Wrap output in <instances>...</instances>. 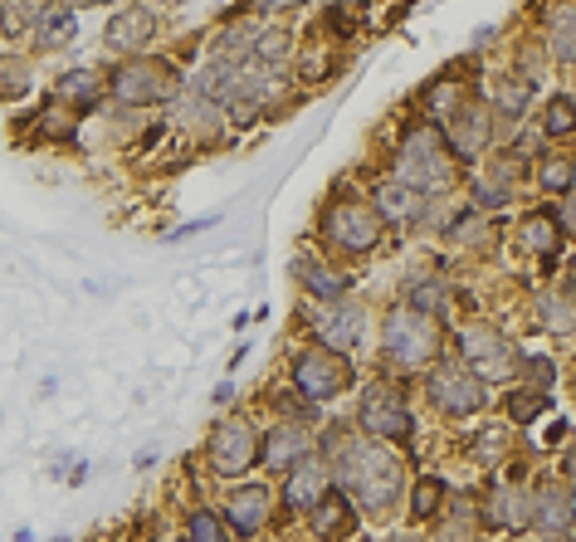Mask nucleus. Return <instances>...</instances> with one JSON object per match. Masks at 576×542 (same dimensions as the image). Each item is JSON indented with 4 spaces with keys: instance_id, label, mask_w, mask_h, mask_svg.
<instances>
[{
    "instance_id": "f257e3e1",
    "label": "nucleus",
    "mask_w": 576,
    "mask_h": 542,
    "mask_svg": "<svg viewBox=\"0 0 576 542\" xmlns=\"http://www.w3.org/2000/svg\"><path fill=\"white\" fill-rule=\"evenodd\" d=\"M333 479L343 484L367 513H387V508L401 499L405 469H401V459L387 455V440H367V445H347L343 449Z\"/></svg>"
},
{
    "instance_id": "f03ea898",
    "label": "nucleus",
    "mask_w": 576,
    "mask_h": 542,
    "mask_svg": "<svg viewBox=\"0 0 576 542\" xmlns=\"http://www.w3.org/2000/svg\"><path fill=\"white\" fill-rule=\"evenodd\" d=\"M396 176L421 196L425 191H449L455 186V147H445V132L435 128H411L396 152Z\"/></svg>"
},
{
    "instance_id": "7ed1b4c3",
    "label": "nucleus",
    "mask_w": 576,
    "mask_h": 542,
    "mask_svg": "<svg viewBox=\"0 0 576 542\" xmlns=\"http://www.w3.org/2000/svg\"><path fill=\"white\" fill-rule=\"evenodd\" d=\"M181 94V78L166 59H128L112 69V98L132 108H152V104H172Z\"/></svg>"
},
{
    "instance_id": "20e7f679",
    "label": "nucleus",
    "mask_w": 576,
    "mask_h": 542,
    "mask_svg": "<svg viewBox=\"0 0 576 542\" xmlns=\"http://www.w3.org/2000/svg\"><path fill=\"white\" fill-rule=\"evenodd\" d=\"M293 387H298L303 401H333L352 387V361H347L337 347H303L293 357Z\"/></svg>"
},
{
    "instance_id": "39448f33",
    "label": "nucleus",
    "mask_w": 576,
    "mask_h": 542,
    "mask_svg": "<svg viewBox=\"0 0 576 542\" xmlns=\"http://www.w3.org/2000/svg\"><path fill=\"white\" fill-rule=\"evenodd\" d=\"M323 235L343 254H371L381 245V210L357 196L333 200V206L323 210Z\"/></svg>"
},
{
    "instance_id": "423d86ee",
    "label": "nucleus",
    "mask_w": 576,
    "mask_h": 542,
    "mask_svg": "<svg viewBox=\"0 0 576 542\" xmlns=\"http://www.w3.org/2000/svg\"><path fill=\"white\" fill-rule=\"evenodd\" d=\"M381 343H387V353L401 367H425V361L439 357V327L421 308H396L387 318V327H381Z\"/></svg>"
},
{
    "instance_id": "0eeeda50",
    "label": "nucleus",
    "mask_w": 576,
    "mask_h": 542,
    "mask_svg": "<svg viewBox=\"0 0 576 542\" xmlns=\"http://www.w3.org/2000/svg\"><path fill=\"white\" fill-rule=\"evenodd\" d=\"M431 397L445 415H479L489 405V391H483V377L469 371L465 361H449V367L431 371Z\"/></svg>"
},
{
    "instance_id": "6e6552de",
    "label": "nucleus",
    "mask_w": 576,
    "mask_h": 542,
    "mask_svg": "<svg viewBox=\"0 0 576 542\" xmlns=\"http://www.w3.org/2000/svg\"><path fill=\"white\" fill-rule=\"evenodd\" d=\"M206 455H210V469L225 474V479H230V474H244L250 465H259V435H254V425L240 421V415H230L225 425H216Z\"/></svg>"
},
{
    "instance_id": "1a4fd4ad",
    "label": "nucleus",
    "mask_w": 576,
    "mask_h": 542,
    "mask_svg": "<svg viewBox=\"0 0 576 542\" xmlns=\"http://www.w3.org/2000/svg\"><path fill=\"white\" fill-rule=\"evenodd\" d=\"M357 425L371 440H411V431H415V421H411V411H405L401 391H391V387H371L367 397H361Z\"/></svg>"
},
{
    "instance_id": "9d476101",
    "label": "nucleus",
    "mask_w": 576,
    "mask_h": 542,
    "mask_svg": "<svg viewBox=\"0 0 576 542\" xmlns=\"http://www.w3.org/2000/svg\"><path fill=\"white\" fill-rule=\"evenodd\" d=\"M459 357H465V367L479 371L483 381H499L503 371H513V347H508V337L493 333V327H465V333H459Z\"/></svg>"
},
{
    "instance_id": "9b49d317",
    "label": "nucleus",
    "mask_w": 576,
    "mask_h": 542,
    "mask_svg": "<svg viewBox=\"0 0 576 542\" xmlns=\"http://www.w3.org/2000/svg\"><path fill=\"white\" fill-rule=\"evenodd\" d=\"M269 518H274V489L269 484H240V489H230V499H225V523L235 528V533H259V528H269Z\"/></svg>"
},
{
    "instance_id": "f8f14e48",
    "label": "nucleus",
    "mask_w": 576,
    "mask_h": 542,
    "mask_svg": "<svg viewBox=\"0 0 576 542\" xmlns=\"http://www.w3.org/2000/svg\"><path fill=\"white\" fill-rule=\"evenodd\" d=\"M327 484H333V474H327L323 459H313V455H303L298 465L289 469V484H284V503H289V513H313V503L327 494Z\"/></svg>"
},
{
    "instance_id": "ddd939ff",
    "label": "nucleus",
    "mask_w": 576,
    "mask_h": 542,
    "mask_svg": "<svg viewBox=\"0 0 576 542\" xmlns=\"http://www.w3.org/2000/svg\"><path fill=\"white\" fill-rule=\"evenodd\" d=\"M445 138H449V147H455L459 156H479L483 147H489V138H493L489 112H483L479 104H459V108H449V128H445Z\"/></svg>"
},
{
    "instance_id": "4468645a",
    "label": "nucleus",
    "mask_w": 576,
    "mask_h": 542,
    "mask_svg": "<svg viewBox=\"0 0 576 542\" xmlns=\"http://www.w3.org/2000/svg\"><path fill=\"white\" fill-rule=\"evenodd\" d=\"M303 455H313V435L303 431V425H279V431H269V440L259 445V465L274 469V474H289Z\"/></svg>"
},
{
    "instance_id": "2eb2a0df",
    "label": "nucleus",
    "mask_w": 576,
    "mask_h": 542,
    "mask_svg": "<svg viewBox=\"0 0 576 542\" xmlns=\"http://www.w3.org/2000/svg\"><path fill=\"white\" fill-rule=\"evenodd\" d=\"M313 333H318L327 347L347 353V347L361 337V308H352V303H343V299H333L327 308L313 313Z\"/></svg>"
},
{
    "instance_id": "dca6fc26",
    "label": "nucleus",
    "mask_w": 576,
    "mask_h": 542,
    "mask_svg": "<svg viewBox=\"0 0 576 542\" xmlns=\"http://www.w3.org/2000/svg\"><path fill=\"white\" fill-rule=\"evenodd\" d=\"M572 518H576V499H572L567 484H542V489L533 494V528L537 533H552V538L567 533Z\"/></svg>"
},
{
    "instance_id": "f3484780",
    "label": "nucleus",
    "mask_w": 576,
    "mask_h": 542,
    "mask_svg": "<svg viewBox=\"0 0 576 542\" xmlns=\"http://www.w3.org/2000/svg\"><path fill=\"white\" fill-rule=\"evenodd\" d=\"M156 35V15L146 6H128V10H118V15L108 20V30H104V44L108 50H138V44H146Z\"/></svg>"
},
{
    "instance_id": "a211bd4d",
    "label": "nucleus",
    "mask_w": 576,
    "mask_h": 542,
    "mask_svg": "<svg viewBox=\"0 0 576 542\" xmlns=\"http://www.w3.org/2000/svg\"><path fill=\"white\" fill-rule=\"evenodd\" d=\"M313 533H318V538L357 533V518H352V499H347V489H327L323 499L313 503Z\"/></svg>"
},
{
    "instance_id": "6ab92c4d",
    "label": "nucleus",
    "mask_w": 576,
    "mask_h": 542,
    "mask_svg": "<svg viewBox=\"0 0 576 542\" xmlns=\"http://www.w3.org/2000/svg\"><path fill=\"white\" fill-rule=\"evenodd\" d=\"M489 528H503V533H518V528L533 523V503L523 499V494L513 489V484H499V489L489 494Z\"/></svg>"
},
{
    "instance_id": "aec40b11",
    "label": "nucleus",
    "mask_w": 576,
    "mask_h": 542,
    "mask_svg": "<svg viewBox=\"0 0 576 542\" xmlns=\"http://www.w3.org/2000/svg\"><path fill=\"white\" fill-rule=\"evenodd\" d=\"M371 200H377V210H381V216H387V220H415V210H421V191H415V186H405V181L396 176V181H381V186H377V196H371Z\"/></svg>"
},
{
    "instance_id": "412c9836",
    "label": "nucleus",
    "mask_w": 576,
    "mask_h": 542,
    "mask_svg": "<svg viewBox=\"0 0 576 542\" xmlns=\"http://www.w3.org/2000/svg\"><path fill=\"white\" fill-rule=\"evenodd\" d=\"M547 40L562 64H576V0L557 6V15H552V25H547Z\"/></svg>"
},
{
    "instance_id": "4be33fe9",
    "label": "nucleus",
    "mask_w": 576,
    "mask_h": 542,
    "mask_svg": "<svg viewBox=\"0 0 576 542\" xmlns=\"http://www.w3.org/2000/svg\"><path fill=\"white\" fill-rule=\"evenodd\" d=\"M523 245L533 254H542V259H552L562 250V225L552 220V216H528L523 220Z\"/></svg>"
},
{
    "instance_id": "5701e85b",
    "label": "nucleus",
    "mask_w": 576,
    "mask_h": 542,
    "mask_svg": "<svg viewBox=\"0 0 576 542\" xmlns=\"http://www.w3.org/2000/svg\"><path fill=\"white\" fill-rule=\"evenodd\" d=\"M40 44L44 50H59V44H69L74 40V30H78V20H74V10L69 6H50L40 15Z\"/></svg>"
},
{
    "instance_id": "b1692460",
    "label": "nucleus",
    "mask_w": 576,
    "mask_h": 542,
    "mask_svg": "<svg viewBox=\"0 0 576 542\" xmlns=\"http://www.w3.org/2000/svg\"><path fill=\"white\" fill-rule=\"evenodd\" d=\"M298 274H303V284H308V293H318L323 303H333V299H343V293H347V279L337 274V269L318 264V259H308V264H298Z\"/></svg>"
},
{
    "instance_id": "393cba45",
    "label": "nucleus",
    "mask_w": 576,
    "mask_h": 542,
    "mask_svg": "<svg viewBox=\"0 0 576 542\" xmlns=\"http://www.w3.org/2000/svg\"><path fill=\"white\" fill-rule=\"evenodd\" d=\"M537 318H542V327H552V333H572L576 327V299H567V293H542Z\"/></svg>"
},
{
    "instance_id": "a878e982",
    "label": "nucleus",
    "mask_w": 576,
    "mask_h": 542,
    "mask_svg": "<svg viewBox=\"0 0 576 542\" xmlns=\"http://www.w3.org/2000/svg\"><path fill=\"white\" fill-rule=\"evenodd\" d=\"M98 94H104V84H98L94 69H74V74L59 78V98H64V104H94Z\"/></svg>"
},
{
    "instance_id": "bb28decb",
    "label": "nucleus",
    "mask_w": 576,
    "mask_h": 542,
    "mask_svg": "<svg viewBox=\"0 0 576 542\" xmlns=\"http://www.w3.org/2000/svg\"><path fill=\"white\" fill-rule=\"evenodd\" d=\"M30 25H40V0H6L0 6V30L6 35H25Z\"/></svg>"
},
{
    "instance_id": "cd10ccee",
    "label": "nucleus",
    "mask_w": 576,
    "mask_h": 542,
    "mask_svg": "<svg viewBox=\"0 0 576 542\" xmlns=\"http://www.w3.org/2000/svg\"><path fill=\"white\" fill-rule=\"evenodd\" d=\"M542 132H547V138H572L576 132V104L572 98H552V104L542 108Z\"/></svg>"
},
{
    "instance_id": "c85d7f7f",
    "label": "nucleus",
    "mask_w": 576,
    "mask_h": 542,
    "mask_svg": "<svg viewBox=\"0 0 576 542\" xmlns=\"http://www.w3.org/2000/svg\"><path fill=\"white\" fill-rule=\"evenodd\" d=\"M250 59H259V64H284L289 59V35L284 30H254V44H250Z\"/></svg>"
},
{
    "instance_id": "c756f323",
    "label": "nucleus",
    "mask_w": 576,
    "mask_h": 542,
    "mask_svg": "<svg viewBox=\"0 0 576 542\" xmlns=\"http://www.w3.org/2000/svg\"><path fill=\"white\" fill-rule=\"evenodd\" d=\"M439 503H445V484L439 479H421L411 494V518H421V523H431L439 518Z\"/></svg>"
},
{
    "instance_id": "7c9ffc66",
    "label": "nucleus",
    "mask_w": 576,
    "mask_h": 542,
    "mask_svg": "<svg viewBox=\"0 0 576 542\" xmlns=\"http://www.w3.org/2000/svg\"><path fill=\"white\" fill-rule=\"evenodd\" d=\"M528 98H533V84H528V78H503L499 94H493V104H499V118H518V112L528 108Z\"/></svg>"
},
{
    "instance_id": "2f4dec72",
    "label": "nucleus",
    "mask_w": 576,
    "mask_h": 542,
    "mask_svg": "<svg viewBox=\"0 0 576 542\" xmlns=\"http://www.w3.org/2000/svg\"><path fill=\"white\" fill-rule=\"evenodd\" d=\"M537 181H542V191H572V181H576V162H572V156H542Z\"/></svg>"
},
{
    "instance_id": "473e14b6",
    "label": "nucleus",
    "mask_w": 576,
    "mask_h": 542,
    "mask_svg": "<svg viewBox=\"0 0 576 542\" xmlns=\"http://www.w3.org/2000/svg\"><path fill=\"white\" fill-rule=\"evenodd\" d=\"M405 303L421 308V313H431V318H439V313H445V289H439V279H425V284H411Z\"/></svg>"
},
{
    "instance_id": "72a5a7b5",
    "label": "nucleus",
    "mask_w": 576,
    "mask_h": 542,
    "mask_svg": "<svg viewBox=\"0 0 576 542\" xmlns=\"http://www.w3.org/2000/svg\"><path fill=\"white\" fill-rule=\"evenodd\" d=\"M186 533L196 538V542H220L225 538V523H220V513H210V508H196V513L186 518Z\"/></svg>"
},
{
    "instance_id": "f704fd0d",
    "label": "nucleus",
    "mask_w": 576,
    "mask_h": 542,
    "mask_svg": "<svg viewBox=\"0 0 576 542\" xmlns=\"http://www.w3.org/2000/svg\"><path fill=\"white\" fill-rule=\"evenodd\" d=\"M547 411V391H518V397H508V415H513V421H533V415H542Z\"/></svg>"
},
{
    "instance_id": "c9c22d12",
    "label": "nucleus",
    "mask_w": 576,
    "mask_h": 542,
    "mask_svg": "<svg viewBox=\"0 0 576 542\" xmlns=\"http://www.w3.org/2000/svg\"><path fill=\"white\" fill-rule=\"evenodd\" d=\"M523 367H528V381H533V387H542V391L557 381V367H552V357H528Z\"/></svg>"
},
{
    "instance_id": "e433bc0d",
    "label": "nucleus",
    "mask_w": 576,
    "mask_h": 542,
    "mask_svg": "<svg viewBox=\"0 0 576 542\" xmlns=\"http://www.w3.org/2000/svg\"><path fill=\"white\" fill-rule=\"evenodd\" d=\"M250 6H254V15H284V10H298L308 0H250Z\"/></svg>"
},
{
    "instance_id": "4c0bfd02",
    "label": "nucleus",
    "mask_w": 576,
    "mask_h": 542,
    "mask_svg": "<svg viewBox=\"0 0 576 542\" xmlns=\"http://www.w3.org/2000/svg\"><path fill=\"white\" fill-rule=\"evenodd\" d=\"M499 445H503V431H483V440L474 445V455H479V459H493V455H499Z\"/></svg>"
},
{
    "instance_id": "58836bf2",
    "label": "nucleus",
    "mask_w": 576,
    "mask_h": 542,
    "mask_svg": "<svg viewBox=\"0 0 576 542\" xmlns=\"http://www.w3.org/2000/svg\"><path fill=\"white\" fill-rule=\"evenodd\" d=\"M479 206H483V210L508 206V186H503V191H499V186H479Z\"/></svg>"
},
{
    "instance_id": "ea45409f",
    "label": "nucleus",
    "mask_w": 576,
    "mask_h": 542,
    "mask_svg": "<svg viewBox=\"0 0 576 542\" xmlns=\"http://www.w3.org/2000/svg\"><path fill=\"white\" fill-rule=\"evenodd\" d=\"M557 225L572 235V240H576V196H572V200H562V216H557Z\"/></svg>"
},
{
    "instance_id": "a19ab883",
    "label": "nucleus",
    "mask_w": 576,
    "mask_h": 542,
    "mask_svg": "<svg viewBox=\"0 0 576 542\" xmlns=\"http://www.w3.org/2000/svg\"><path fill=\"white\" fill-rule=\"evenodd\" d=\"M230 397H235V387H230V381H220V387H216V397H210V401H216V405H225Z\"/></svg>"
},
{
    "instance_id": "79ce46f5",
    "label": "nucleus",
    "mask_w": 576,
    "mask_h": 542,
    "mask_svg": "<svg viewBox=\"0 0 576 542\" xmlns=\"http://www.w3.org/2000/svg\"><path fill=\"white\" fill-rule=\"evenodd\" d=\"M166 6H172V0H166Z\"/></svg>"
},
{
    "instance_id": "37998d69",
    "label": "nucleus",
    "mask_w": 576,
    "mask_h": 542,
    "mask_svg": "<svg viewBox=\"0 0 576 542\" xmlns=\"http://www.w3.org/2000/svg\"><path fill=\"white\" fill-rule=\"evenodd\" d=\"M572 381H576V377H572Z\"/></svg>"
}]
</instances>
